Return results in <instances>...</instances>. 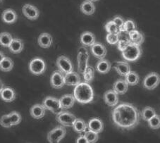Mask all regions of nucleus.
Wrapping results in <instances>:
<instances>
[{
  "label": "nucleus",
  "instance_id": "nucleus-29",
  "mask_svg": "<svg viewBox=\"0 0 160 143\" xmlns=\"http://www.w3.org/2000/svg\"><path fill=\"white\" fill-rule=\"evenodd\" d=\"M125 81H126L128 85L134 86L136 85L139 82L140 78L138 74L135 71H131L127 75L125 76Z\"/></svg>",
  "mask_w": 160,
  "mask_h": 143
},
{
  "label": "nucleus",
  "instance_id": "nucleus-4",
  "mask_svg": "<svg viewBox=\"0 0 160 143\" xmlns=\"http://www.w3.org/2000/svg\"><path fill=\"white\" fill-rule=\"evenodd\" d=\"M67 134V130L63 126H58L49 131L48 134V140L50 143H59Z\"/></svg>",
  "mask_w": 160,
  "mask_h": 143
},
{
  "label": "nucleus",
  "instance_id": "nucleus-23",
  "mask_svg": "<svg viewBox=\"0 0 160 143\" xmlns=\"http://www.w3.org/2000/svg\"><path fill=\"white\" fill-rule=\"evenodd\" d=\"M80 9H81L82 13H84V14L90 16L95 13V7L92 2L90 1V0H85L81 4Z\"/></svg>",
  "mask_w": 160,
  "mask_h": 143
},
{
  "label": "nucleus",
  "instance_id": "nucleus-24",
  "mask_svg": "<svg viewBox=\"0 0 160 143\" xmlns=\"http://www.w3.org/2000/svg\"><path fill=\"white\" fill-rule=\"evenodd\" d=\"M38 42L41 47L46 49L50 47L52 43H53V40H52V37L50 35L45 32V33H42L38 37Z\"/></svg>",
  "mask_w": 160,
  "mask_h": 143
},
{
  "label": "nucleus",
  "instance_id": "nucleus-27",
  "mask_svg": "<svg viewBox=\"0 0 160 143\" xmlns=\"http://www.w3.org/2000/svg\"><path fill=\"white\" fill-rule=\"evenodd\" d=\"M112 65L108 60L106 59H100V61L98 62L97 65H96V69L99 73L106 74L109 72L110 69H111Z\"/></svg>",
  "mask_w": 160,
  "mask_h": 143
},
{
  "label": "nucleus",
  "instance_id": "nucleus-19",
  "mask_svg": "<svg viewBox=\"0 0 160 143\" xmlns=\"http://www.w3.org/2000/svg\"><path fill=\"white\" fill-rule=\"evenodd\" d=\"M30 113L31 116L35 119H40L45 116V108L43 104H36L30 108Z\"/></svg>",
  "mask_w": 160,
  "mask_h": 143
},
{
  "label": "nucleus",
  "instance_id": "nucleus-47",
  "mask_svg": "<svg viewBox=\"0 0 160 143\" xmlns=\"http://www.w3.org/2000/svg\"><path fill=\"white\" fill-rule=\"evenodd\" d=\"M4 87V82H2L1 80H0V92H1V91L2 90H3V88Z\"/></svg>",
  "mask_w": 160,
  "mask_h": 143
},
{
  "label": "nucleus",
  "instance_id": "nucleus-26",
  "mask_svg": "<svg viewBox=\"0 0 160 143\" xmlns=\"http://www.w3.org/2000/svg\"><path fill=\"white\" fill-rule=\"evenodd\" d=\"M24 45L23 41L19 38H13L9 47V50L13 54H19L23 51Z\"/></svg>",
  "mask_w": 160,
  "mask_h": 143
},
{
  "label": "nucleus",
  "instance_id": "nucleus-28",
  "mask_svg": "<svg viewBox=\"0 0 160 143\" xmlns=\"http://www.w3.org/2000/svg\"><path fill=\"white\" fill-rule=\"evenodd\" d=\"M73 130L78 133H85L87 131L88 124L85 122L84 120L81 119H76L73 124Z\"/></svg>",
  "mask_w": 160,
  "mask_h": 143
},
{
  "label": "nucleus",
  "instance_id": "nucleus-44",
  "mask_svg": "<svg viewBox=\"0 0 160 143\" xmlns=\"http://www.w3.org/2000/svg\"><path fill=\"white\" fill-rule=\"evenodd\" d=\"M144 40H145L144 35H143L142 33H141V35H140L138 37L136 38V40H133V42H131L136 44V45H137L140 46L143 43V42H144Z\"/></svg>",
  "mask_w": 160,
  "mask_h": 143
},
{
  "label": "nucleus",
  "instance_id": "nucleus-14",
  "mask_svg": "<svg viewBox=\"0 0 160 143\" xmlns=\"http://www.w3.org/2000/svg\"><path fill=\"white\" fill-rule=\"evenodd\" d=\"M103 99L105 104L109 106H116L118 103V94L112 90H108L104 93Z\"/></svg>",
  "mask_w": 160,
  "mask_h": 143
},
{
  "label": "nucleus",
  "instance_id": "nucleus-12",
  "mask_svg": "<svg viewBox=\"0 0 160 143\" xmlns=\"http://www.w3.org/2000/svg\"><path fill=\"white\" fill-rule=\"evenodd\" d=\"M22 12L26 17L31 21L37 20L40 16V12L37 7L30 4H26L22 8Z\"/></svg>",
  "mask_w": 160,
  "mask_h": 143
},
{
  "label": "nucleus",
  "instance_id": "nucleus-20",
  "mask_svg": "<svg viewBox=\"0 0 160 143\" xmlns=\"http://www.w3.org/2000/svg\"><path fill=\"white\" fill-rule=\"evenodd\" d=\"M128 85L125 80L118 79L113 85V90L118 95H123L128 91Z\"/></svg>",
  "mask_w": 160,
  "mask_h": 143
},
{
  "label": "nucleus",
  "instance_id": "nucleus-9",
  "mask_svg": "<svg viewBox=\"0 0 160 143\" xmlns=\"http://www.w3.org/2000/svg\"><path fill=\"white\" fill-rule=\"evenodd\" d=\"M159 76L157 73H151L145 77L142 85L145 89L152 90L155 89L159 84Z\"/></svg>",
  "mask_w": 160,
  "mask_h": 143
},
{
  "label": "nucleus",
  "instance_id": "nucleus-48",
  "mask_svg": "<svg viewBox=\"0 0 160 143\" xmlns=\"http://www.w3.org/2000/svg\"><path fill=\"white\" fill-rule=\"evenodd\" d=\"M90 1H91V2H97V1H98V0H90Z\"/></svg>",
  "mask_w": 160,
  "mask_h": 143
},
{
  "label": "nucleus",
  "instance_id": "nucleus-18",
  "mask_svg": "<svg viewBox=\"0 0 160 143\" xmlns=\"http://www.w3.org/2000/svg\"><path fill=\"white\" fill-rule=\"evenodd\" d=\"M2 19L7 24H13L17 21L18 16L14 10L8 9L4 10L2 14Z\"/></svg>",
  "mask_w": 160,
  "mask_h": 143
},
{
  "label": "nucleus",
  "instance_id": "nucleus-8",
  "mask_svg": "<svg viewBox=\"0 0 160 143\" xmlns=\"http://www.w3.org/2000/svg\"><path fill=\"white\" fill-rule=\"evenodd\" d=\"M56 119L60 124L67 127H72L76 117L73 114L68 111H62L57 114Z\"/></svg>",
  "mask_w": 160,
  "mask_h": 143
},
{
  "label": "nucleus",
  "instance_id": "nucleus-7",
  "mask_svg": "<svg viewBox=\"0 0 160 143\" xmlns=\"http://www.w3.org/2000/svg\"><path fill=\"white\" fill-rule=\"evenodd\" d=\"M89 59V54L87 49L83 47L79 49L78 54V68L80 73L83 75L88 67V62Z\"/></svg>",
  "mask_w": 160,
  "mask_h": 143
},
{
  "label": "nucleus",
  "instance_id": "nucleus-32",
  "mask_svg": "<svg viewBox=\"0 0 160 143\" xmlns=\"http://www.w3.org/2000/svg\"><path fill=\"white\" fill-rule=\"evenodd\" d=\"M156 111L153 108H152L150 106H146L142 109V112L140 113V117H142V119L148 121V120H150L152 117L155 116Z\"/></svg>",
  "mask_w": 160,
  "mask_h": 143
},
{
  "label": "nucleus",
  "instance_id": "nucleus-2",
  "mask_svg": "<svg viewBox=\"0 0 160 143\" xmlns=\"http://www.w3.org/2000/svg\"><path fill=\"white\" fill-rule=\"evenodd\" d=\"M73 96L76 101L85 104L91 102L94 98L92 87L88 82H80L76 85L73 91Z\"/></svg>",
  "mask_w": 160,
  "mask_h": 143
},
{
  "label": "nucleus",
  "instance_id": "nucleus-43",
  "mask_svg": "<svg viewBox=\"0 0 160 143\" xmlns=\"http://www.w3.org/2000/svg\"><path fill=\"white\" fill-rule=\"evenodd\" d=\"M142 32H139L138 31H137V30H134V31H132L131 32H128V37H129V39H130L131 42H133V40H135L136 39V38L138 37L140 35H141Z\"/></svg>",
  "mask_w": 160,
  "mask_h": 143
},
{
  "label": "nucleus",
  "instance_id": "nucleus-45",
  "mask_svg": "<svg viewBox=\"0 0 160 143\" xmlns=\"http://www.w3.org/2000/svg\"><path fill=\"white\" fill-rule=\"evenodd\" d=\"M76 143H88V141L86 138H85V137L83 136H80L78 139L76 140Z\"/></svg>",
  "mask_w": 160,
  "mask_h": 143
},
{
  "label": "nucleus",
  "instance_id": "nucleus-10",
  "mask_svg": "<svg viewBox=\"0 0 160 143\" xmlns=\"http://www.w3.org/2000/svg\"><path fill=\"white\" fill-rule=\"evenodd\" d=\"M57 66L59 71L63 74L73 71V67L70 59L65 56H60L57 59Z\"/></svg>",
  "mask_w": 160,
  "mask_h": 143
},
{
  "label": "nucleus",
  "instance_id": "nucleus-11",
  "mask_svg": "<svg viewBox=\"0 0 160 143\" xmlns=\"http://www.w3.org/2000/svg\"><path fill=\"white\" fill-rule=\"evenodd\" d=\"M50 84L54 89H60L65 85L64 74L60 71H55L52 74Z\"/></svg>",
  "mask_w": 160,
  "mask_h": 143
},
{
  "label": "nucleus",
  "instance_id": "nucleus-35",
  "mask_svg": "<svg viewBox=\"0 0 160 143\" xmlns=\"http://www.w3.org/2000/svg\"><path fill=\"white\" fill-rule=\"evenodd\" d=\"M105 30L107 33H117L118 34L121 32L120 29L118 26L114 23L113 21H110L107 22L105 25Z\"/></svg>",
  "mask_w": 160,
  "mask_h": 143
},
{
  "label": "nucleus",
  "instance_id": "nucleus-49",
  "mask_svg": "<svg viewBox=\"0 0 160 143\" xmlns=\"http://www.w3.org/2000/svg\"><path fill=\"white\" fill-rule=\"evenodd\" d=\"M3 2V0H0V4H2Z\"/></svg>",
  "mask_w": 160,
  "mask_h": 143
},
{
  "label": "nucleus",
  "instance_id": "nucleus-3",
  "mask_svg": "<svg viewBox=\"0 0 160 143\" xmlns=\"http://www.w3.org/2000/svg\"><path fill=\"white\" fill-rule=\"evenodd\" d=\"M142 54V50L139 45L130 42L122 51V56L127 62H135L139 59Z\"/></svg>",
  "mask_w": 160,
  "mask_h": 143
},
{
  "label": "nucleus",
  "instance_id": "nucleus-13",
  "mask_svg": "<svg viewBox=\"0 0 160 143\" xmlns=\"http://www.w3.org/2000/svg\"><path fill=\"white\" fill-rule=\"evenodd\" d=\"M91 52L96 58L103 59L107 55V49L100 42H95L91 46Z\"/></svg>",
  "mask_w": 160,
  "mask_h": 143
},
{
  "label": "nucleus",
  "instance_id": "nucleus-31",
  "mask_svg": "<svg viewBox=\"0 0 160 143\" xmlns=\"http://www.w3.org/2000/svg\"><path fill=\"white\" fill-rule=\"evenodd\" d=\"M13 38L9 32H3L0 33V45L3 47H9Z\"/></svg>",
  "mask_w": 160,
  "mask_h": 143
},
{
  "label": "nucleus",
  "instance_id": "nucleus-5",
  "mask_svg": "<svg viewBox=\"0 0 160 143\" xmlns=\"http://www.w3.org/2000/svg\"><path fill=\"white\" fill-rule=\"evenodd\" d=\"M43 105L45 109H48L54 114H59L63 111L59 100L53 97H47L43 101Z\"/></svg>",
  "mask_w": 160,
  "mask_h": 143
},
{
  "label": "nucleus",
  "instance_id": "nucleus-38",
  "mask_svg": "<svg viewBox=\"0 0 160 143\" xmlns=\"http://www.w3.org/2000/svg\"><path fill=\"white\" fill-rule=\"evenodd\" d=\"M134 30H136V25L135 23V22L132 20H127L126 21L124 22L122 31H121L126 32L127 33H128L129 32L134 31Z\"/></svg>",
  "mask_w": 160,
  "mask_h": 143
},
{
  "label": "nucleus",
  "instance_id": "nucleus-22",
  "mask_svg": "<svg viewBox=\"0 0 160 143\" xmlns=\"http://www.w3.org/2000/svg\"><path fill=\"white\" fill-rule=\"evenodd\" d=\"M59 101L62 109H67L73 106L76 100L73 95H65L59 99Z\"/></svg>",
  "mask_w": 160,
  "mask_h": 143
},
{
  "label": "nucleus",
  "instance_id": "nucleus-41",
  "mask_svg": "<svg viewBox=\"0 0 160 143\" xmlns=\"http://www.w3.org/2000/svg\"><path fill=\"white\" fill-rule=\"evenodd\" d=\"M131 42V40L129 38H126V39H119L118 42L117 43V47L118 49H119L120 51L122 52L124 49H125L128 45Z\"/></svg>",
  "mask_w": 160,
  "mask_h": 143
},
{
  "label": "nucleus",
  "instance_id": "nucleus-36",
  "mask_svg": "<svg viewBox=\"0 0 160 143\" xmlns=\"http://www.w3.org/2000/svg\"><path fill=\"white\" fill-rule=\"evenodd\" d=\"M85 81L86 82H90L93 80L94 77H95V71L92 67L88 66V67L85 70V73H83Z\"/></svg>",
  "mask_w": 160,
  "mask_h": 143
},
{
  "label": "nucleus",
  "instance_id": "nucleus-30",
  "mask_svg": "<svg viewBox=\"0 0 160 143\" xmlns=\"http://www.w3.org/2000/svg\"><path fill=\"white\" fill-rule=\"evenodd\" d=\"M13 68V62L9 57H5L0 63V70L4 72H9Z\"/></svg>",
  "mask_w": 160,
  "mask_h": 143
},
{
  "label": "nucleus",
  "instance_id": "nucleus-21",
  "mask_svg": "<svg viewBox=\"0 0 160 143\" xmlns=\"http://www.w3.org/2000/svg\"><path fill=\"white\" fill-rule=\"evenodd\" d=\"M80 41L84 47H91L96 42L95 35L89 31L82 32L80 37Z\"/></svg>",
  "mask_w": 160,
  "mask_h": 143
},
{
  "label": "nucleus",
  "instance_id": "nucleus-25",
  "mask_svg": "<svg viewBox=\"0 0 160 143\" xmlns=\"http://www.w3.org/2000/svg\"><path fill=\"white\" fill-rule=\"evenodd\" d=\"M114 68L117 72L121 76L125 77L131 70V67L128 63L124 62H118L114 65Z\"/></svg>",
  "mask_w": 160,
  "mask_h": 143
},
{
  "label": "nucleus",
  "instance_id": "nucleus-17",
  "mask_svg": "<svg viewBox=\"0 0 160 143\" xmlns=\"http://www.w3.org/2000/svg\"><path fill=\"white\" fill-rule=\"evenodd\" d=\"M88 128L89 130L99 134L104 130V123L99 118H93L90 120L88 124Z\"/></svg>",
  "mask_w": 160,
  "mask_h": 143
},
{
  "label": "nucleus",
  "instance_id": "nucleus-34",
  "mask_svg": "<svg viewBox=\"0 0 160 143\" xmlns=\"http://www.w3.org/2000/svg\"><path fill=\"white\" fill-rule=\"evenodd\" d=\"M84 136L85 137V138H86L88 143H95L97 142L99 139L98 133L90 130L85 131L84 133Z\"/></svg>",
  "mask_w": 160,
  "mask_h": 143
},
{
  "label": "nucleus",
  "instance_id": "nucleus-33",
  "mask_svg": "<svg viewBox=\"0 0 160 143\" xmlns=\"http://www.w3.org/2000/svg\"><path fill=\"white\" fill-rule=\"evenodd\" d=\"M9 119L11 121V123H12V126H17L21 122V120H22L21 115L20 114V113H18V111H13L12 112H11L9 114Z\"/></svg>",
  "mask_w": 160,
  "mask_h": 143
},
{
  "label": "nucleus",
  "instance_id": "nucleus-16",
  "mask_svg": "<svg viewBox=\"0 0 160 143\" xmlns=\"http://www.w3.org/2000/svg\"><path fill=\"white\" fill-rule=\"evenodd\" d=\"M65 85H70V86H76L81 82V78L79 74L74 71L64 74Z\"/></svg>",
  "mask_w": 160,
  "mask_h": 143
},
{
  "label": "nucleus",
  "instance_id": "nucleus-15",
  "mask_svg": "<svg viewBox=\"0 0 160 143\" xmlns=\"http://www.w3.org/2000/svg\"><path fill=\"white\" fill-rule=\"evenodd\" d=\"M0 97L6 102H12L15 100L16 93L15 90L10 87H4L0 92Z\"/></svg>",
  "mask_w": 160,
  "mask_h": 143
},
{
  "label": "nucleus",
  "instance_id": "nucleus-1",
  "mask_svg": "<svg viewBox=\"0 0 160 143\" xmlns=\"http://www.w3.org/2000/svg\"><path fill=\"white\" fill-rule=\"evenodd\" d=\"M112 119L117 127L122 130L130 131L138 125L140 112L133 104L123 103L113 110Z\"/></svg>",
  "mask_w": 160,
  "mask_h": 143
},
{
  "label": "nucleus",
  "instance_id": "nucleus-42",
  "mask_svg": "<svg viewBox=\"0 0 160 143\" xmlns=\"http://www.w3.org/2000/svg\"><path fill=\"white\" fill-rule=\"evenodd\" d=\"M112 21H114V23L118 26V28L120 29V31H122V27H123V26L124 24V22H125L123 20V18L121 17V16H116V17H114Z\"/></svg>",
  "mask_w": 160,
  "mask_h": 143
},
{
  "label": "nucleus",
  "instance_id": "nucleus-37",
  "mask_svg": "<svg viewBox=\"0 0 160 143\" xmlns=\"http://www.w3.org/2000/svg\"><path fill=\"white\" fill-rule=\"evenodd\" d=\"M148 125L152 129L154 130H157L160 128V119L159 116L158 115H155L153 117H152L150 120L148 121Z\"/></svg>",
  "mask_w": 160,
  "mask_h": 143
},
{
  "label": "nucleus",
  "instance_id": "nucleus-40",
  "mask_svg": "<svg viewBox=\"0 0 160 143\" xmlns=\"http://www.w3.org/2000/svg\"><path fill=\"white\" fill-rule=\"evenodd\" d=\"M0 125H1L2 127L7 128H10L11 127H12L9 114L3 115V116H2L1 119H0Z\"/></svg>",
  "mask_w": 160,
  "mask_h": 143
},
{
  "label": "nucleus",
  "instance_id": "nucleus-39",
  "mask_svg": "<svg viewBox=\"0 0 160 143\" xmlns=\"http://www.w3.org/2000/svg\"><path fill=\"white\" fill-rule=\"evenodd\" d=\"M107 42L111 45H116L119 40V33H108L106 37Z\"/></svg>",
  "mask_w": 160,
  "mask_h": 143
},
{
  "label": "nucleus",
  "instance_id": "nucleus-46",
  "mask_svg": "<svg viewBox=\"0 0 160 143\" xmlns=\"http://www.w3.org/2000/svg\"><path fill=\"white\" fill-rule=\"evenodd\" d=\"M4 57H5L4 54L3 53V52H2L1 51H0V63H1L2 60L4 59Z\"/></svg>",
  "mask_w": 160,
  "mask_h": 143
},
{
  "label": "nucleus",
  "instance_id": "nucleus-6",
  "mask_svg": "<svg viewBox=\"0 0 160 143\" xmlns=\"http://www.w3.org/2000/svg\"><path fill=\"white\" fill-rule=\"evenodd\" d=\"M29 70L33 75H42L46 71V64L45 61L40 58H35L31 60L29 64Z\"/></svg>",
  "mask_w": 160,
  "mask_h": 143
}]
</instances>
